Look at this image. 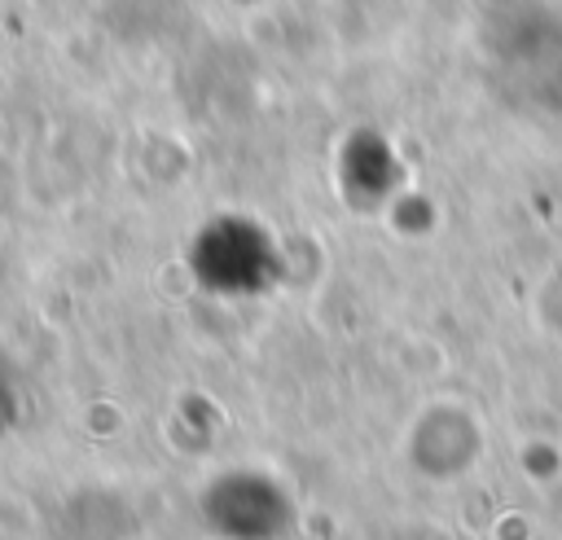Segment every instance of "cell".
<instances>
[{"label": "cell", "mask_w": 562, "mask_h": 540, "mask_svg": "<svg viewBox=\"0 0 562 540\" xmlns=\"http://www.w3.org/2000/svg\"><path fill=\"white\" fill-rule=\"evenodd\" d=\"M202 514L220 540H281L290 531L294 509L268 474L233 470L206 487Z\"/></svg>", "instance_id": "obj_1"}, {"label": "cell", "mask_w": 562, "mask_h": 540, "mask_svg": "<svg viewBox=\"0 0 562 540\" xmlns=\"http://www.w3.org/2000/svg\"><path fill=\"white\" fill-rule=\"evenodd\" d=\"M272 246L268 233L241 220H220L215 228L202 233L198 241V277L206 285H220L228 272L224 290H259L272 277Z\"/></svg>", "instance_id": "obj_2"}]
</instances>
